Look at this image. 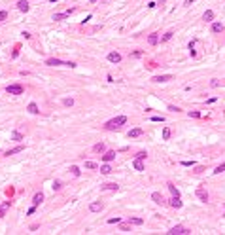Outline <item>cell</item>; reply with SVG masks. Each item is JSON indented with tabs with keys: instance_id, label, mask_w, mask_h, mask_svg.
Here are the masks:
<instances>
[{
	"instance_id": "cell-30",
	"label": "cell",
	"mask_w": 225,
	"mask_h": 235,
	"mask_svg": "<svg viewBox=\"0 0 225 235\" xmlns=\"http://www.w3.org/2000/svg\"><path fill=\"white\" fill-rule=\"evenodd\" d=\"M223 171H225V163H221V165H218V167H216V171H214V173H216V174H219V173H223Z\"/></svg>"
},
{
	"instance_id": "cell-24",
	"label": "cell",
	"mask_w": 225,
	"mask_h": 235,
	"mask_svg": "<svg viewBox=\"0 0 225 235\" xmlns=\"http://www.w3.org/2000/svg\"><path fill=\"white\" fill-rule=\"evenodd\" d=\"M100 173H102V174H110L112 173V167L108 165V163H104V165L100 167Z\"/></svg>"
},
{
	"instance_id": "cell-23",
	"label": "cell",
	"mask_w": 225,
	"mask_h": 235,
	"mask_svg": "<svg viewBox=\"0 0 225 235\" xmlns=\"http://www.w3.org/2000/svg\"><path fill=\"white\" fill-rule=\"evenodd\" d=\"M212 32H216V34L223 32V25H221V23H214V25H212Z\"/></svg>"
},
{
	"instance_id": "cell-26",
	"label": "cell",
	"mask_w": 225,
	"mask_h": 235,
	"mask_svg": "<svg viewBox=\"0 0 225 235\" xmlns=\"http://www.w3.org/2000/svg\"><path fill=\"white\" fill-rule=\"evenodd\" d=\"M129 224H134V226H142L144 220L142 218H129Z\"/></svg>"
},
{
	"instance_id": "cell-38",
	"label": "cell",
	"mask_w": 225,
	"mask_h": 235,
	"mask_svg": "<svg viewBox=\"0 0 225 235\" xmlns=\"http://www.w3.org/2000/svg\"><path fill=\"white\" fill-rule=\"evenodd\" d=\"M117 222H119V218L115 216V218H110V220H108V224H117Z\"/></svg>"
},
{
	"instance_id": "cell-19",
	"label": "cell",
	"mask_w": 225,
	"mask_h": 235,
	"mask_svg": "<svg viewBox=\"0 0 225 235\" xmlns=\"http://www.w3.org/2000/svg\"><path fill=\"white\" fill-rule=\"evenodd\" d=\"M202 19H204L206 23H210L212 19H214V11H212V10H206V11H204V15H202Z\"/></svg>"
},
{
	"instance_id": "cell-28",
	"label": "cell",
	"mask_w": 225,
	"mask_h": 235,
	"mask_svg": "<svg viewBox=\"0 0 225 235\" xmlns=\"http://www.w3.org/2000/svg\"><path fill=\"white\" fill-rule=\"evenodd\" d=\"M163 138H165V140L170 138V129H168V127H165V129H163Z\"/></svg>"
},
{
	"instance_id": "cell-39",
	"label": "cell",
	"mask_w": 225,
	"mask_h": 235,
	"mask_svg": "<svg viewBox=\"0 0 225 235\" xmlns=\"http://www.w3.org/2000/svg\"><path fill=\"white\" fill-rule=\"evenodd\" d=\"M168 110H170V112H180V108H178V106H168Z\"/></svg>"
},
{
	"instance_id": "cell-11",
	"label": "cell",
	"mask_w": 225,
	"mask_h": 235,
	"mask_svg": "<svg viewBox=\"0 0 225 235\" xmlns=\"http://www.w3.org/2000/svg\"><path fill=\"white\" fill-rule=\"evenodd\" d=\"M148 44H150V46H157V44H159V36H157V32H151L150 36H148Z\"/></svg>"
},
{
	"instance_id": "cell-7",
	"label": "cell",
	"mask_w": 225,
	"mask_h": 235,
	"mask_svg": "<svg viewBox=\"0 0 225 235\" xmlns=\"http://www.w3.org/2000/svg\"><path fill=\"white\" fill-rule=\"evenodd\" d=\"M151 199H153V203H157V205H165V203H167V201H165V197L161 195L159 192H153V193H151Z\"/></svg>"
},
{
	"instance_id": "cell-37",
	"label": "cell",
	"mask_w": 225,
	"mask_h": 235,
	"mask_svg": "<svg viewBox=\"0 0 225 235\" xmlns=\"http://www.w3.org/2000/svg\"><path fill=\"white\" fill-rule=\"evenodd\" d=\"M151 121H165V118L163 116H153V118H151Z\"/></svg>"
},
{
	"instance_id": "cell-43",
	"label": "cell",
	"mask_w": 225,
	"mask_h": 235,
	"mask_svg": "<svg viewBox=\"0 0 225 235\" xmlns=\"http://www.w3.org/2000/svg\"><path fill=\"white\" fill-rule=\"evenodd\" d=\"M193 2H195V0H186V2H184V4H186V6H191Z\"/></svg>"
},
{
	"instance_id": "cell-41",
	"label": "cell",
	"mask_w": 225,
	"mask_h": 235,
	"mask_svg": "<svg viewBox=\"0 0 225 235\" xmlns=\"http://www.w3.org/2000/svg\"><path fill=\"white\" fill-rule=\"evenodd\" d=\"M182 165L184 167H191V165H195V163H193V161H182Z\"/></svg>"
},
{
	"instance_id": "cell-40",
	"label": "cell",
	"mask_w": 225,
	"mask_h": 235,
	"mask_svg": "<svg viewBox=\"0 0 225 235\" xmlns=\"http://www.w3.org/2000/svg\"><path fill=\"white\" fill-rule=\"evenodd\" d=\"M202 171H204V167H202V165H199V167H197V169H195V173H197V174H200V173H202Z\"/></svg>"
},
{
	"instance_id": "cell-16",
	"label": "cell",
	"mask_w": 225,
	"mask_h": 235,
	"mask_svg": "<svg viewBox=\"0 0 225 235\" xmlns=\"http://www.w3.org/2000/svg\"><path fill=\"white\" fill-rule=\"evenodd\" d=\"M172 76H168V74H165V76H155L153 78V82H157V83H165V82H170Z\"/></svg>"
},
{
	"instance_id": "cell-12",
	"label": "cell",
	"mask_w": 225,
	"mask_h": 235,
	"mask_svg": "<svg viewBox=\"0 0 225 235\" xmlns=\"http://www.w3.org/2000/svg\"><path fill=\"white\" fill-rule=\"evenodd\" d=\"M42 201H44V193H42V192L34 193V197H32V203H34V207H38Z\"/></svg>"
},
{
	"instance_id": "cell-9",
	"label": "cell",
	"mask_w": 225,
	"mask_h": 235,
	"mask_svg": "<svg viewBox=\"0 0 225 235\" xmlns=\"http://www.w3.org/2000/svg\"><path fill=\"white\" fill-rule=\"evenodd\" d=\"M108 61L110 63H119L121 61V55H119L117 51H112V53H108Z\"/></svg>"
},
{
	"instance_id": "cell-31",
	"label": "cell",
	"mask_w": 225,
	"mask_h": 235,
	"mask_svg": "<svg viewBox=\"0 0 225 235\" xmlns=\"http://www.w3.org/2000/svg\"><path fill=\"white\" fill-rule=\"evenodd\" d=\"M70 171H72V174H74V176H79V169H78L76 165H72V167H70Z\"/></svg>"
},
{
	"instance_id": "cell-17",
	"label": "cell",
	"mask_w": 225,
	"mask_h": 235,
	"mask_svg": "<svg viewBox=\"0 0 225 235\" xmlns=\"http://www.w3.org/2000/svg\"><path fill=\"white\" fill-rule=\"evenodd\" d=\"M23 150H25V146H15V148H11V150H8L6 152V156H13V154H19V152H23Z\"/></svg>"
},
{
	"instance_id": "cell-21",
	"label": "cell",
	"mask_w": 225,
	"mask_h": 235,
	"mask_svg": "<svg viewBox=\"0 0 225 235\" xmlns=\"http://www.w3.org/2000/svg\"><path fill=\"white\" fill-rule=\"evenodd\" d=\"M170 207H174V209H180V207H182V201H180V197H174V195H172V199H170Z\"/></svg>"
},
{
	"instance_id": "cell-35",
	"label": "cell",
	"mask_w": 225,
	"mask_h": 235,
	"mask_svg": "<svg viewBox=\"0 0 225 235\" xmlns=\"http://www.w3.org/2000/svg\"><path fill=\"white\" fill-rule=\"evenodd\" d=\"M189 118H200V112H197V110H193V112H189Z\"/></svg>"
},
{
	"instance_id": "cell-6",
	"label": "cell",
	"mask_w": 225,
	"mask_h": 235,
	"mask_svg": "<svg viewBox=\"0 0 225 235\" xmlns=\"http://www.w3.org/2000/svg\"><path fill=\"white\" fill-rule=\"evenodd\" d=\"M197 197H199L200 199V201H204V203H206L208 201V192H206V190H204V188H197Z\"/></svg>"
},
{
	"instance_id": "cell-5",
	"label": "cell",
	"mask_w": 225,
	"mask_h": 235,
	"mask_svg": "<svg viewBox=\"0 0 225 235\" xmlns=\"http://www.w3.org/2000/svg\"><path fill=\"white\" fill-rule=\"evenodd\" d=\"M114 159H115V152H114V150H106V152H104V156H102L104 163H110V161H114Z\"/></svg>"
},
{
	"instance_id": "cell-14",
	"label": "cell",
	"mask_w": 225,
	"mask_h": 235,
	"mask_svg": "<svg viewBox=\"0 0 225 235\" xmlns=\"http://www.w3.org/2000/svg\"><path fill=\"white\" fill-rule=\"evenodd\" d=\"M17 8H19L21 11H29V10H30V6H29V2H27V0H19V2H17Z\"/></svg>"
},
{
	"instance_id": "cell-25",
	"label": "cell",
	"mask_w": 225,
	"mask_h": 235,
	"mask_svg": "<svg viewBox=\"0 0 225 235\" xmlns=\"http://www.w3.org/2000/svg\"><path fill=\"white\" fill-rule=\"evenodd\" d=\"M85 167H87V169H91V171H95V169H98V165H96V163H95V161H91V159H87V161H85Z\"/></svg>"
},
{
	"instance_id": "cell-13",
	"label": "cell",
	"mask_w": 225,
	"mask_h": 235,
	"mask_svg": "<svg viewBox=\"0 0 225 235\" xmlns=\"http://www.w3.org/2000/svg\"><path fill=\"white\" fill-rule=\"evenodd\" d=\"M144 131L140 129V127H134V129H131L129 131V138H134V137H140V135H142Z\"/></svg>"
},
{
	"instance_id": "cell-44",
	"label": "cell",
	"mask_w": 225,
	"mask_h": 235,
	"mask_svg": "<svg viewBox=\"0 0 225 235\" xmlns=\"http://www.w3.org/2000/svg\"><path fill=\"white\" fill-rule=\"evenodd\" d=\"M165 2H167V0H159V4H165Z\"/></svg>"
},
{
	"instance_id": "cell-22",
	"label": "cell",
	"mask_w": 225,
	"mask_h": 235,
	"mask_svg": "<svg viewBox=\"0 0 225 235\" xmlns=\"http://www.w3.org/2000/svg\"><path fill=\"white\" fill-rule=\"evenodd\" d=\"M167 188L170 190V193H172L174 197H180V192H178V188H176L174 184H167Z\"/></svg>"
},
{
	"instance_id": "cell-34",
	"label": "cell",
	"mask_w": 225,
	"mask_h": 235,
	"mask_svg": "<svg viewBox=\"0 0 225 235\" xmlns=\"http://www.w3.org/2000/svg\"><path fill=\"white\" fill-rule=\"evenodd\" d=\"M8 19V11H0V23Z\"/></svg>"
},
{
	"instance_id": "cell-33",
	"label": "cell",
	"mask_w": 225,
	"mask_h": 235,
	"mask_svg": "<svg viewBox=\"0 0 225 235\" xmlns=\"http://www.w3.org/2000/svg\"><path fill=\"white\" fill-rule=\"evenodd\" d=\"M61 188H63V184H61L59 180H55V182H53V190L57 192V190H61Z\"/></svg>"
},
{
	"instance_id": "cell-10",
	"label": "cell",
	"mask_w": 225,
	"mask_h": 235,
	"mask_svg": "<svg viewBox=\"0 0 225 235\" xmlns=\"http://www.w3.org/2000/svg\"><path fill=\"white\" fill-rule=\"evenodd\" d=\"M102 203H98V201H95V203H91V205H89V210H91V212H100V210H102Z\"/></svg>"
},
{
	"instance_id": "cell-45",
	"label": "cell",
	"mask_w": 225,
	"mask_h": 235,
	"mask_svg": "<svg viewBox=\"0 0 225 235\" xmlns=\"http://www.w3.org/2000/svg\"><path fill=\"white\" fill-rule=\"evenodd\" d=\"M51 2H59V0H51Z\"/></svg>"
},
{
	"instance_id": "cell-29",
	"label": "cell",
	"mask_w": 225,
	"mask_h": 235,
	"mask_svg": "<svg viewBox=\"0 0 225 235\" xmlns=\"http://www.w3.org/2000/svg\"><path fill=\"white\" fill-rule=\"evenodd\" d=\"M11 138H13V140H23V133H19V131H15V133L11 135Z\"/></svg>"
},
{
	"instance_id": "cell-15",
	"label": "cell",
	"mask_w": 225,
	"mask_h": 235,
	"mask_svg": "<svg viewBox=\"0 0 225 235\" xmlns=\"http://www.w3.org/2000/svg\"><path fill=\"white\" fill-rule=\"evenodd\" d=\"M93 152H96V154H104V152H106V146H104V142L95 144V146H93Z\"/></svg>"
},
{
	"instance_id": "cell-3",
	"label": "cell",
	"mask_w": 225,
	"mask_h": 235,
	"mask_svg": "<svg viewBox=\"0 0 225 235\" xmlns=\"http://www.w3.org/2000/svg\"><path fill=\"white\" fill-rule=\"evenodd\" d=\"M6 91L10 95H21L23 93V85H17V83H13V85H8Z\"/></svg>"
},
{
	"instance_id": "cell-1",
	"label": "cell",
	"mask_w": 225,
	"mask_h": 235,
	"mask_svg": "<svg viewBox=\"0 0 225 235\" xmlns=\"http://www.w3.org/2000/svg\"><path fill=\"white\" fill-rule=\"evenodd\" d=\"M125 123H127L125 116H117V118H114V119L104 123V129L106 131H117V129H121V125H125Z\"/></svg>"
},
{
	"instance_id": "cell-46",
	"label": "cell",
	"mask_w": 225,
	"mask_h": 235,
	"mask_svg": "<svg viewBox=\"0 0 225 235\" xmlns=\"http://www.w3.org/2000/svg\"><path fill=\"white\" fill-rule=\"evenodd\" d=\"M91 2H96V0H91Z\"/></svg>"
},
{
	"instance_id": "cell-20",
	"label": "cell",
	"mask_w": 225,
	"mask_h": 235,
	"mask_svg": "<svg viewBox=\"0 0 225 235\" xmlns=\"http://www.w3.org/2000/svg\"><path fill=\"white\" fill-rule=\"evenodd\" d=\"M132 167H134L136 171H144V163H142V159H138V157H136L134 161H132Z\"/></svg>"
},
{
	"instance_id": "cell-18",
	"label": "cell",
	"mask_w": 225,
	"mask_h": 235,
	"mask_svg": "<svg viewBox=\"0 0 225 235\" xmlns=\"http://www.w3.org/2000/svg\"><path fill=\"white\" fill-rule=\"evenodd\" d=\"M27 110H29L30 114H40V108H38V104H36V102H30V104L27 106Z\"/></svg>"
},
{
	"instance_id": "cell-36",
	"label": "cell",
	"mask_w": 225,
	"mask_h": 235,
	"mask_svg": "<svg viewBox=\"0 0 225 235\" xmlns=\"http://www.w3.org/2000/svg\"><path fill=\"white\" fill-rule=\"evenodd\" d=\"M146 156H148L146 152H138V154H136V157H138V159H146Z\"/></svg>"
},
{
	"instance_id": "cell-42",
	"label": "cell",
	"mask_w": 225,
	"mask_h": 235,
	"mask_svg": "<svg viewBox=\"0 0 225 235\" xmlns=\"http://www.w3.org/2000/svg\"><path fill=\"white\" fill-rule=\"evenodd\" d=\"M210 85H212V87H218V85H219V82H218V80H212V82H210Z\"/></svg>"
},
{
	"instance_id": "cell-4",
	"label": "cell",
	"mask_w": 225,
	"mask_h": 235,
	"mask_svg": "<svg viewBox=\"0 0 225 235\" xmlns=\"http://www.w3.org/2000/svg\"><path fill=\"white\" fill-rule=\"evenodd\" d=\"M100 190H102V192H117L119 186L115 184V182H110V184H102V186H100Z\"/></svg>"
},
{
	"instance_id": "cell-32",
	"label": "cell",
	"mask_w": 225,
	"mask_h": 235,
	"mask_svg": "<svg viewBox=\"0 0 225 235\" xmlns=\"http://www.w3.org/2000/svg\"><path fill=\"white\" fill-rule=\"evenodd\" d=\"M63 104H64V106H72V104H74V99H64Z\"/></svg>"
},
{
	"instance_id": "cell-8",
	"label": "cell",
	"mask_w": 225,
	"mask_h": 235,
	"mask_svg": "<svg viewBox=\"0 0 225 235\" xmlns=\"http://www.w3.org/2000/svg\"><path fill=\"white\" fill-rule=\"evenodd\" d=\"M46 65H49V66H66V63H63L61 59H47Z\"/></svg>"
},
{
	"instance_id": "cell-2",
	"label": "cell",
	"mask_w": 225,
	"mask_h": 235,
	"mask_svg": "<svg viewBox=\"0 0 225 235\" xmlns=\"http://www.w3.org/2000/svg\"><path fill=\"white\" fill-rule=\"evenodd\" d=\"M168 233H170V235H186V233H191V231L186 229L184 226H174V228L168 229Z\"/></svg>"
},
{
	"instance_id": "cell-27",
	"label": "cell",
	"mask_w": 225,
	"mask_h": 235,
	"mask_svg": "<svg viewBox=\"0 0 225 235\" xmlns=\"http://www.w3.org/2000/svg\"><path fill=\"white\" fill-rule=\"evenodd\" d=\"M172 34H174L172 30H168V32H165V34H163V38H161V42H168V40L172 38Z\"/></svg>"
}]
</instances>
